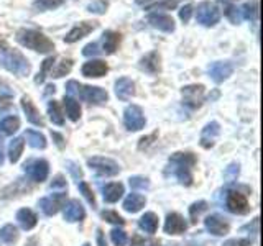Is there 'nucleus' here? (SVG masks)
<instances>
[{
	"instance_id": "obj_1",
	"label": "nucleus",
	"mask_w": 263,
	"mask_h": 246,
	"mask_svg": "<svg viewBox=\"0 0 263 246\" xmlns=\"http://www.w3.org/2000/svg\"><path fill=\"white\" fill-rule=\"evenodd\" d=\"M197 158L193 153H175L168 159L166 176L173 174L183 186L193 184V168L196 166Z\"/></svg>"
},
{
	"instance_id": "obj_2",
	"label": "nucleus",
	"mask_w": 263,
	"mask_h": 246,
	"mask_svg": "<svg viewBox=\"0 0 263 246\" xmlns=\"http://www.w3.org/2000/svg\"><path fill=\"white\" fill-rule=\"evenodd\" d=\"M0 66L18 77L28 76L31 71V66L27 57L16 49H12L4 39H0Z\"/></svg>"
},
{
	"instance_id": "obj_3",
	"label": "nucleus",
	"mask_w": 263,
	"mask_h": 246,
	"mask_svg": "<svg viewBox=\"0 0 263 246\" xmlns=\"http://www.w3.org/2000/svg\"><path fill=\"white\" fill-rule=\"evenodd\" d=\"M16 41H18L22 46H27V48L33 49V51L41 53V54L53 53V49H54V45L51 39L45 36L41 31L31 30V28H22L16 31Z\"/></svg>"
},
{
	"instance_id": "obj_4",
	"label": "nucleus",
	"mask_w": 263,
	"mask_h": 246,
	"mask_svg": "<svg viewBox=\"0 0 263 246\" xmlns=\"http://www.w3.org/2000/svg\"><path fill=\"white\" fill-rule=\"evenodd\" d=\"M66 92L69 97H79L87 104H94V105H101L107 102L109 94L105 92L101 87H92V86H82L78 80H69L66 84Z\"/></svg>"
},
{
	"instance_id": "obj_5",
	"label": "nucleus",
	"mask_w": 263,
	"mask_h": 246,
	"mask_svg": "<svg viewBox=\"0 0 263 246\" xmlns=\"http://www.w3.org/2000/svg\"><path fill=\"white\" fill-rule=\"evenodd\" d=\"M87 166L96 171L99 176H104V177H112V176H117L120 172V166L114 159L109 158H102V156H94V158H89L87 159Z\"/></svg>"
},
{
	"instance_id": "obj_6",
	"label": "nucleus",
	"mask_w": 263,
	"mask_h": 246,
	"mask_svg": "<svg viewBox=\"0 0 263 246\" xmlns=\"http://www.w3.org/2000/svg\"><path fill=\"white\" fill-rule=\"evenodd\" d=\"M196 20L197 23H201L202 27H214V25L220 20V10L211 2H202L197 5Z\"/></svg>"
},
{
	"instance_id": "obj_7",
	"label": "nucleus",
	"mask_w": 263,
	"mask_h": 246,
	"mask_svg": "<svg viewBox=\"0 0 263 246\" xmlns=\"http://www.w3.org/2000/svg\"><path fill=\"white\" fill-rule=\"evenodd\" d=\"M145 115L138 105H128L123 112V125L130 131H138L145 127Z\"/></svg>"
},
{
	"instance_id": "obj_8",
	"label": "nucleus",
	"mask_w": 263,
	"mask_h": 246,
	"mask_svg": "<svg viewBox=\"0 0 263 246\" xmlns=\"http://www.w3.org/2000/svg\"><path fill=\"white\" fill-rule=\"evenodd\" d=\"M183 94V104L189 109H199L204 100V86L202 84H191L181 90Z\"/></svg>"
},
{
	"instance_id": "obj_9",
	"label": "nucleus",
	"mask_w": 263,
	"mask_h": 246,
	"mask_svg": "<svg viewBox=\"0 0 263 246\" xmlns=\"http://www.w3.org/2000/svg\"><path fill=\"white\" fill-rule=\"evenodd\" d=\"M226 205L229 212L235 213V215H245V213L250 212V205H249V200H247V195L238 191H230L227 194Z\"/></svg>"
},
{
	"instance_id": "obj_10",
	"label": "nucleus",
	"mask_w": 263,
	"mask_h": 246,
	"mask_svg": "<svg viewBox=\"0 0 263 246\" xmlns=\"http://www.w3.org/2000/svg\"><path fill=\"white\" fill-rule=\"evenodd\" d=\"M64 203H66V194L64 192L48 195V197H45V199H41L38 202L41 210H43V213L48 217L56 215V213L64 207Z\"/></svg>"
},
{
	"instance_id": "obj_11",
	"label": "nucleus",
	"mask_w": 263,
	"mask_h": 246,
	"mask_svg": "<svg viewBox=\"0 0 263 246\" xmlns=\"http://www.w3.org/2000/svg\"><path fill=\"white\" fill-rule=\"evenodd\" d=\"M25 171L28 172V176L35 180V182H43L49 174V164L45 159H35L25 164Z\"/></svg>"
},
{
	"instance_id": "obj_12",
	"label": "nucleus",
	"mask_w": 263,
	"mask_h": 246,
	"mask_svg": "<svg viewBox=\"0 0 263 246\" xmlns=\"http://www.w3.org/2000/svg\"><path fill=\"white\" fill-rule=\"evenodd\" d=\"M232 72H234V66L227 61H217L209 66V76L216 84H220V82L229 79L232 76Z\"/></svg>"
},
{
	"instance_id": "obj_13",
	"label": "nucleus",
	"mask_w": 263,
	"mask_h": 246,
	"mask_svg": "<svg viewBox=\"0 0 263 246\" xmlns=\"http://www.w3.org/2000/svg\"><path fill=\"white\" fill-rule=\"evenodd\" d=\"M204 225H205V230H208L209 233H212L214 236H224L229 233V230H230L229 221L224 217H219V215L205 217Z\"/></svg>"
},
{
	"instance_id": "obj_14",
	"label": "nucleus",
	"mask_w": 263,
	"mask_h": 246,
	"mask_svg": "<svg viewBox=\"0 0 263 246\" xmlns=\"http://www.w3.org/2000/svg\"><path fill=\"white\" fill-rule=\"evenodd\" d=\"M96 28H97V23L96 22H81L74 28H71V31L64 36V41H66V43H69V45L71 43H76V41H79L81 38L87 36L89 33L94 31Z\"/></svg>"
},
{
	"instance_id": "obj_15",
	"label": "nucleus",
	"mask_w": 263,
	"mask_h": 246,
	"mask_svg": "<svg viewBox=\"0 0 263 246\" xmlns=\"http://www.w3.org/2000/svg\"><path fill=\"white\" fill-rule=\"evenodd\" d=\"M148 23H150L153 28L164 31V33H173L176 28L175 20H173L170 15H164V13H150L148 15Z\"/></svg>"
},
{
	"instance_id": "obj_16",
	"label": "nucleus",
	"mask_w": 263,
	"mask_h": 246,
	"mask_svg": "<svg viewBox=\"0 0 263 246\" xmlns=\"http://www.w3.org/2000/svg\"><path fill=\"white\" fill-rule=\"evenodd\" d=\"M187 230V223L184 221V218L179 215V213H170L166 217V221H164V233L168 235H181Z\"/></svg>"
},
{
	"instance_id": "obj_17",
	"label": "nucleus",
	"mask_w": 263,
	"mask_h": 246,
	"mask_svg": "<svg viewBox=\"0 0 263 246\" xmlns=\"http://www.w3.org/2000/svg\"><path fill=\"white\" fill-rule=\"evenodd\" d=\"M22 109H23L25 115H27V120L30 123H33V125H36V127H45L43 117L40 115V110L35 107V104L31 102V98L28 95L22 97Z\"/></svg>"
},
{
	"instance_id": "obj_18",
	"label": "nucleus",
	"mask_w": 263,
	"mask_h": 246,
	"mask_svg": "<svg viewBox=\"0 0 263 246\" xmlns=\"http://www.w3.org/2000/svg\"><path fill=\"white\" fill-rule=\"evenodd\" d=\"M220 133V125L217 121H211L208 123L202 131H201V146L205 148V150H209L214 145H216V139Z\"/></svg>"
},
{
	"instance_id": "obj_19",
	"label": "nucleus",
	"mask_w": 263,
	"mask_h": 246,
	"mask_svg": "<svg viewBox=\"0 0 263 246\" xmlns=\"http://www.w3.org/2000/svg\"><path fill=\"white\" fill-rule=\"evenodd\" d=\"M115 95H117L123 102L130 100V98L135 95L134 80L128 79V77H120V79L115 80Z\"/></svg>"
},
{
	"instance_id": "obj_20",
	"label": "nucleus",
	"mask_w": 263,
	"mask_h": 246,
	"mask_svg": "<svg viewBox=\"0 0 263 246\" xmlns=\"http://www.w3.org/2000/svg\"><path fill=\"white\" fill-rule=\"evenodd\" d=\"M99 45H101L102 53H105V54H114L119 49V45H120V33L112 31V30H107L104 35H102V41Z\"/></svg>"
},
{
	"instance_id": "obj_21",
	"label": "nucleus",
	"mask_w": 263,
	"mask_h": 246,
	"mask_svg": "<svg viewBox=\"0 0 263 246\" xmlns=\"http://www.w3.org/2000/svg\"><path fill=\"white\" fill-rule=\"evenodd\" d=\"M82 76L86 77H102L107 74V71H109V68H107V64L101 59H94V61H87L84 63V66H82Z\"/></svg>"
},
{
	"instance_id": "obj_22",
	"label": "nucleus",
	"mask_w": 263,
	"mask_h": 246,
	"mask_svg": "<svg viewBox=\"0 0 263 246\" xmlns=\"http://www.w3.org/2000/svg\"><path fill=\"white\" fill-rule=\"evenodd\" d=\"M140 69L148 72V74H158L161 71V63H160V54L156 51H152L145 54L142 59H140Z\"/></svg>"
},
{
	"instance_id": "obj_23",
	"label": "nucleus",
	"mask_w": 263,
	"mask_h": 246,
	"mask_svg": "<svg viewBox=\"0 0 263 246\" xmlns=\"http://www.w3.org/2000/svg\"><path fill=\"white\" fill-rule=\"evenodd\" d=\"M84 217H86V210L79 203V200H71L66 203L64 218L68 221H81V220H84Z\"/></svg>"
},
{
	"instance_id": "obj_24",
	"label": "nucleus",
	"mask_w": 263,
	"mask_h": 246,
	"mask_svg": "<svg viewBox=\"0 0 263 246\" xmlns=\"http://www.w3.org/2000/svg\"><path fill=\"white\" fill-rule=\"evenodd\" d=\"M16 221H18V225L23 228V230H31L35 228L36 223H38V217L36 213L30 210V209H22L16 213Z\"/></svg>"
},
{
	"instance_id": "obj_25",
	"label": "nucleus",
	"mask_w": 263,
	"mask_h": 246,
	"mask_svg": "<svg viewBox=\"0 0 263 246\" xmlns=\"http://www.w3.org/2000/svg\"><path fill=\"white\" fill-rule=\"evenodd\" d=\"M145 203H146V200H145L143 195L130 194L125 199V202H123V210L128 212V213H137L145 207Z\"/></svg>"
},
{
	"instance_id": "obj_26",
	"label": "nucleus",
	"mask_w": 263,
	"mask_h": 246,
	"mask_svg": "<svg viewBox=\"0 0 263 246\" xmlns=\"http://www.w3.org/2000/svg\"><path fill=\"white\" fill-rule=\"evenodd\" d=\"M123 184L120 182H112V184H107L104 187V200L109 202V203H115L119 202V199L123 195Z\"/></svg>"
},
{
	"instance_id": "obj_27",
	"label": "nucleus",
	"mask_w": 263,
	"mask_h": 246,
	"mask_svg": "<svg viewBox=\"0 0 263 246\" xmlns=\"http://www.w3.org/2000/svg\"><path fill=\"white\" fill-rule=\"evenodd\" d=\"M138 227L140 230H143L145 233H156V230H158V217L155 215L153 212H146L145 215L138 220Z\"/></svg>"
},
{
	"instance_id": "obj_28",
	"label": "nucleus",
	"mask_w": 263,
	"mask_h": 246,
	"mask_svg": "<svg viewBox=\"0 0 263 246\" xmlns=\"http://www.w3.org/2000/svg\"><path fill=\"white\" fill-rule=\"evenodd\" d=\"M63 104H64V107H66V113H68L69 120H71V121H78L79 117H81V107H79V102H78L74 97L64 95Z\"/></svg>"
},
{
	"instance_id": "obj_29",
	"label": "nucleus",
	"mask_w": 263,
	"mask_h": 246,
	"mask_svg": "<svg viewBox=\"0 0 263 246\" xmlns=\"http://www.w3.org/2000/svg\"><path fill=\"white\" fill-rule=\"evenodd\" d=\"M23 148H25V141L23 138L18 136V138H13L10 145H8V159H10V162H18L20 156L23 153Z\"/></svg>"
},
{
	"instance_id": "obj_30",
	"label": "nucleus",
	"mask_w": 263,
	"mask_h": 246,
	"mask_svg": "<svg viewBox=\"0 0 263 246\" xmlns=\"http://www.w3.org/2000/svg\"><path fill=\"white\" fill-rule=\"evenodd\" d=\"M20 128V118L12 115V117H5L4 120H0V133H4L7 136L13 135L15 131H18Z\"/></svg>"
},
{
	"instance_id": "obj_31",
	"label": "nucleus",
	"mask_w": 263,
	"mask_h": 246,
	"mask_svg": "<svg viewBox=\"0 0 263 246\" xmlns=\"http://www.w3.org/2000/svg\"><path fill=\"white\" fill-rule=\"evenodd\" d=\"M25 138H27V141L31 148H35V150H45L46 148V138L40 133V131H35V130H27V133H25Z\"/></svg>"
},
{
	"instance_id": "obj_32",
	"label": "nucleus",
	"mask_w": 263,
	"mask_h": 246,
	"mask_svg": "<svg viewBox=\"0 0 263 246\" xmlns=\"http://www.w3.org/2000/svg\"><path fill=\"white\" fill-rule=\"evenodd\" d=\"M48 115L54 125H64V115L61 112V107L56 100H49L48 102Z\"/></svg>"
},
{
	"instance_id": "obj_33",
	"label": "nucleus",
	"mask_w": 263,
	"mask_h": 246,
	"mask_svg": "<svg viewBox=\"0 0 263 246\" xmlns=\"http://www.w3.org/2000/svg\"><path fill=\"white\" fill-rule=\"evenodd\" d=\"M18 240V230L13 225H5L0 228V241H4L5 244H13Z\"/></svg>"
},
{
	"instance_id": "obj_34",
	"label": "nucleus",
	"mask_w": 263,
	"mask_h": 246,
	"mask_svg": "<svg viewBox=\"0 0 263 246\" xmlns=\"http://www.w3.org/2000/svg\"><path fill=\"white\" fill-rule=\"evenodd\" d=\"M242 16L245 20H250V22H257L258 18V2L257 0H250V2H247L242 8Z\"/></svg>"
},
{
	"instance_id": "obj_35",
	"label": "nucleus",
	"mask_w": 263,
	"mask_h": 246,
	"mask_svg": "<svg viewBox=\"0 0 263 246\" xmlns=\"http://www.w3.org/2000/svg\"><path fill=\"white\" fill-rule=\"evenodd\" d=\"M64 0H35L33 2V8L36 12H46V10H53V8L63 5Z\"/></svg>"
},
{
	"instance_id": "obj_36",
	"label": "nucleus",
	"mask_w": 263,
	"mask_h": 246,
	"mask_svg": "<svg viewBox=\"0 0 263 246\" xmlns=\"http://www.w3.org/2000/svg\"><path fill=\"white\" fill-rule=\"evenodd\" d=\"M53 63H54V56H49V57H46V59L43 61V64H41V71L38 72V76L35 77L36 84H41V82H45L48 72L53 71Z\"/></svg>"
},
{
	"instance_id": "obj_37",
	"label": "nucleus",
	"mask_w": 263,
	"mask_h": 246,
	"mask_svg": "<svg viewBox=\"0 0 263 246\" xmlns=\"http://www.w3.org/2000/svg\"><path fill=\"white\" fill-rule=\"evenodd\" d=\"M71 69H72V61L71 59H63L61 63H58L56 69L51 71V76L54 79H60V77L66 76V74H69Z\"/></svg>"
},
{
	"instance_id": "obj_38",
	"label": "nucleus",
	"mask_w": 263,
	"mask_h": 246,
	"mask_svg": "<svg viewBox=\"0 0 263 246\" xmlns=\"http://www.w3.org/2000/svg\"><path fill=\"white\" fill-rule=\"evenodd\" d=\"M109 8V2L107 0H92L87 4V12L96 13V15H104Z\"/></svg>"
},
{
	"instance_id": "obj_39",
	"label": "nucleus",
	"mask_w": 263,
	"mask_h": 246,
	"mask_svg": "<svg viewBox=\"0 0 263 246\" xmlns=\"http://www.w3.org/2000/svg\"><path fill=\"white\" fill-rule=\"evenodd\" d=\"M208 210V202L199 200V202H194L191 207H189V217H191V223H196L197 217L201 215L202 212Z\"/></svg>"
},
{
	"instance_id": "obj_40",
	"label": "nucleus",
	"mask_w": 263,
	"mask_h": 246,
	"mask_svg": "<svg viewBox=\"0 0 263 246\" xmlns=\"http://www.w3.org/2000/svg\"><path fill=\"white\" fill-rule=\"evenodd\" d=\"M128 184L132 189H135V191H148V189H150V180H148L146 177H142V176L130 177Z\"/></svg>"
},
{
	"instance_id": "obj_41",
	"label": "nucleus",
	"mask_w": 263,
	"mask_h": 246,
	"mask_svg": "<svg viewBox=\"0 0 263 246\" xmlns=\"http://www.w3.org/2000/svg\"><path fill=\"white\" fill-rule=\"evenodd\" d=\"M224 13H226V16L227 18L232 22L234 25H238L242 22V15H240V8H237V7H234V5H229V4H226L224 5Z\"/></svg>"
},
{
	"instance_id": "obj_42",
	"label": "nucleus",
	"mask_w": 263,
	"mask_h": 246,
	"mask_svg": "<svg viewBox=\"0 0 263 246\" xmlns=\"http://www.w3.org/2000/svg\"><path fill=\"white\" fill-rule=\"evenodd\" d=\"M101 217L104 220H107L109 223H114V225H125V220H123L117 212H114V210H104L101 213Z\"/></svg>"
},
{
	"instance_id": "obj_43",
	"label": "nucleus",
	"mask_w": 263,
	"mask_h": 246,
	"mask_svg": "<svg viewBox=\"0 0 263 246\" xmlns=\"http://www.w3.org/2000/svg\"><path fill=\"white\" fill-rule=\"evenodd\" d=\"M179 4V0H163L160 4L146 5V10H173Z\"/></svg>"
},
{
	"instance_id": "obj_44",
	"label": "nucleus",
	"mask_w": 263,
	"mask_h": 246,
	"mask_svg": "<svg viewBox=\"0 0 263 246\" xmlns=\"http://www.w3.org/2000/svg\"><path fill=\"white\" fill-rule=\"evenodd\" d=\"M78 187H79V191L82 192V195L86 197V200L92 205V207H96V197H94V192H92V189H90V186L87 182H78Z\"/></svg>"
},
{
	"instance_id": "obj_45",
	"label": "nucleus",
	"mask_w": 263,
	"mask_h": 246,
	"mask_svg": "<svg viewBox=\"0 0 263 246\" xmlns=\"http://www.w3.org/2000/svg\"><path fill=\"white\" fill-rule=\"evenodd\" d=\"M110 238L115 246H125L127 244V233L123 232V230H119V228H114L110 232Z\"/></svg>"
},
{
	"instance_id": "obj_46",
	"label": "nucleus",
	"mask_w": 263,
	"mask_h": 246,
	"mask_svg": "<svg viewBox=\"0 0 263 246\" xmlns=\"http://www.w3.org/2000/svg\"><path fill=\"white\" fill-rule=\"evenodd\" d=\"M238 174H240V166H238V162H232L230 166L226 169L224 172V177L227 182H234V180L238 177Z\"/></svg>"
},
{
	"instance_id": "obj_47",
	"label": "nucleus",
	"mask_w": 263,
	"mask_h": 246,
	"mask_svg": "<svg viewBox=\"0 0 263 246\" xmlns=\"http://www.w3.org/2000/svg\"><path fill=\"white\" fill-rule=\"evenodd\" d=\"M102 53V49H101V45L99 43H89L84 46V49H82V54L84 56H97V54H101Z\"/></svg>"
},
{
	"instance_id": "obj_48",
	"label": "nucleus",
	"mask_w": 263,
	"mask_h": 246,
	"mask_svg": "<svg viewBox=\"0 0 263 246\" xmlns=\"http://www.w3.org/2000/svg\"><path fill=\"white\" fill-rule=\"evenodd\" d=\"M49 189H51V191H54V189H61V191L64 192V191H68V184H66L63 176H56L53 179V182L49 184Z\"/></svg>"
},
{
	"instance_id": "obj_49",
	"label": "nucleus",
	"mask_w": 263,
	"mask_h": 246,
	"mask_svg": "<svg viewBox=\"0 0 263 246\" xmlns=\"http://www.w3.org/2000/svg\"><path fill=\"white\" fill-rule=\"evenodd\" d=\"M222 246H252L250 238H235V240H227Z\"/></svg>"
},
{
	"instance_id": "obj_50",
	"label": "nucleus",
	"mask_w": 263,
	"mask_h": 246,
	"mask_svg": "<svg viewBox=\"0 0 263 246\" xmlns=\"http://www.w3.org/2000/svg\"><path fill=\"white\" fill-rule=\"evenodd\" d=\"M191 13H193V7L189 5V4L184 5V7H181V10H179V18H181V22L187 23L189 18H191Z\"/></svg>"
},
{
	"instance_id": "obj_51",
	"label": "nucleus",
	"mask_w": 263,
	"mask_h": 246,
	"mask_svg": "<svg viewBox=\"0 0 263 246\" xmlns=\"http://www.w3.org/2000/svg\"><path fill=\"white\" fill-rule=\"evenodd\" d=\"M66 164H68V169H69V172L72 174L74 180H78V182H79V179H82V171H81L74 162H71V161H68Z\"/></svg>"
},
{
	"instance_id": "obj_52",
	"label": "nucleus",
	"mask_w": 263,
	"mask_h": 246,
	"mask_svg": "<svg viewBox=\"0 0 263 246\" xmlns=\"http://www.w3.org/2000/svg\"><path fill=\"white\" fill-rule=\"evenodd\" d=\"M258 220H260V218H253V220H252V223L242 227V232H252L253 235H257V233H258V223H260Z\"/></svg>"
},
{
	"instance_id": "obj_53",
	"label": "nucleus",
	"mask_w": 263,
	"mask_h": 246,
	"mask_svg": "<svg viewBox=\"0 0 263 246\" xmlns=\"http://www.w3.org/2000/svg\"><path fill=\"white\" fill-rule=\"evenodd\" d=\"M134 246H158V243H156V241H152V240H142L140 236H135Z\"/></svg>"
},
{
	"instance_id": "obj_54",
	"label": "nucleus",
	"mask_w": 263,
	"mask_h": 246,
	"mask_svg": "<svg viewBox=\"0 0 263 246\" xmlns=\"http://www.w3.org/2000/svg\"><path fill=\"white\" fill-rule=\"evenodd\" d=\"M51 136H53V139H54L56 146L60 148V150H63V148H64V138H63L60 133H56V131H51Z\"/></svg>"
},
{
	"instance_id": "obj_55",
	"label": "nucleus",
	"mask_w": 263,
	"mask_h": 246,
	"mask_svg": "<svg viewBox=\"0 0 263 246\" xmlns=\"http://www.w3.org/2000/svg\"><path fill=\"white\" fill-rule=\"evenodd\" d=\"M97 244L99 246H107V241H105V238H104V232L101 228L97 230Z\"/></svg>"
},
{
	"instance_id": "obj_56",
	"label": "nucleus",
	"mask_w": 263,
	"mask_h": 246,
	"mask_svg": "<svg viewBox=\"0 0 263 246\" xmlns=\"http://www.w3.org/2000/svg\"><path fill=\"white\" fill-rule=\"evenodd\" d=\"M4 164V141L2 138H0V166Z\"/></svg>"
},
{
	"instance_id": "obj_57",
	"label": "nucleus",
	"mask_w": 263,
	"mask_h": 246,
	"mask_svg": "<svg viewBox=\"0 0 263 246\" xmlns=\"http://www.w3.org/2000/svg\"><path fill=\"white\" fill-rule=\"evenodd\" d=\"M54 90H56V87H54L53 84H49V86H46V90H45V95H49V94H54Z\"/></svg>"
},
{
	"instance_id": "obj_58",
	"label": "nucleus",
	"mask_w": 263,
	"mask_h": 246,
	"mask_svg": "<svg viewBox=\"0 0 263 246\" xmlns=\"http://www.w3.org/2000/svg\"><path fill=\"white\" fill-rule=\"evenodd\" d=\"M150 2H153V0H135V4L137 5H148V4H150Z\"/></svg>"
},
{
	"instance_id": "obj_59",
	"label": "nucleus",
	"mask_w": 263,
	"mask_h": 246,
	"mask_svg": "<svg viewBox=\"0 0 263 246\" xmlns=\"http://www.w3.org/2000/svg\"><path fill=\"white\" fill-rule=\"evenodd\" d=\"M82 246H90V244H89V243H86V244H82Z\"/></svg>"
},
{
	"instance_id": "obj_60",
	"label": "nucleus",
	"mask_w": 263,
	"mask_h": 246,
	"mask_svg": "<svg viewBox=\"0 0 263 246\" xmlns=\"http://www.w3.org/2000/svg\"><path fill=\"white\" fill-rule=\"evenodd\" d=\"M191 246H199V244H191Z\"/></svg>"
}]
</instances>
